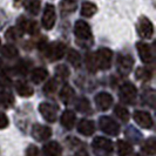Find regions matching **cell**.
I'll return each instance as SVG.
<instances>
[{"instance_id":"6da1fadb","label":"cell","mask_w":156,"mask_h":156,"mask_svg":"<svg viewBox=\"0 0 156 156\" xmlns=\"http://www.w3.org/2000/svg\"><path fill=\"white\" fill-rule=\"evenodd\" d=\"M99 127L103 133L110 136H116L120 133V127L116 123V121H114L109 116H102L99 120Z\"/></svg>"},{"instance_id":"7a4b0ae2","label":"cell","mask_w":156,"mask_h":156,"mask_svg":"<svg viewBox=\"0 0 156 156\" xmlns=\"http://www.w3.org/2000/svg\"><path fill=\"white\" fill-rule=\"evenodd\" d=\"M112 58L113 53L108 48H101L95 53V60L98 68L100 69H108L112 65Z\"/></svg>"},{"instance_id":"3957f363","label":"cell","mask_w":156,"mask_h":156,"mask_svg":"<svg viewBox=\"0 0 156 156\" xmlns=\"http://www.w3.org/2000/svg\"><path fill=\"white\" fill-rule=\"evenodd\" d=\"M136 95H137V89L133 83L127 82L120 87V98L122 101L132 103L136 99Z\"/></svg>"},{"instance_id":"277c9868","label":"cell","mask_w":156,"mask_h":156,"mask_svg":"<svg viewBox=\"0 0 156 156\" xmlns=\"http://www.w3.org/2000/svg\"><path fill=\"white\" fill-rule=\"evenodd\" d=\"M66 46L62 42H53V44H48L45 54L51 59V60H60L65 54Z\"/></svg>"},{"instance_id":"5b68a950","label":"cell","mask_w":156,"mask_h":156,"mask_svg":"<svg viewBox=\"0 0 156 156\" xmlns=\"http://www.w3.org/2000/svg\"><path fill=\"white\" fill-rule=\"evenodd\" d=\"M55 19H56V16H55V8L53 5L48 4L45 7V11H44V16H42V19H41V23H42V26L45 30H52L55 25Z\"/></svg>"},{"instance_id":"8992f818","label":"cell","mask_w":156,"mask_h":156,"mask_svg":"<svg viewBox=\"0 0 156 156\" xmlns=\"http://www.w3.org/2000/svg\"><path fill=\"white\" fill-rule=\"evenodd\" d=\"M133 117L135 120V122L140 126L141 128H144V129H150L154 122H153V119L151 115L149 114L148 112H143V110H136L134 112Z\"/></svg>"},{"instance_id":"52a82bcc","label":"cell","mask_w":156,"mask_h":156,"mask_svg":"<svg viewBox=\"0 0 156 156\" xmlns=\"http://www.w3.org/2000/svg\"><path fill=\"white\" fill-rule=\"evenodd\" d=\"M137 31L142 38L144 39H150L154 34V26L151 21L149 20L148 18L142 16L139 20V25H137Z\"/></svg>"},{"instance_id":"ba28073f","label":"cell","mask_w":156,"mask_h":156,"mask_svg":"<svg viewBox=\"0 0 156 156\" xmlns=\"http://www.w3.org/2000/svg\"><path fill=\"white\" fill-rule=\"evenodd\" d=\"M32 136L39 142L47 140L52 136V129L47 126L35 125L32 128Z\"/></svg>"},{"instance_id":"9c48e42d","label":"cell","mask_w":156,"mask_h":156,"mask_svg":"<svg viewBox=\"0 0 156 156\" xmlns=\"http://www.w3.org/2000/svg\"><path fill=\"white\" fill-rule=\"evenodd\" d=\"M74 33H75L76 38L82 40H87L92 37V31H90L89 25L86 21H82V20H79V21L75 23Z\"/></svg>"},{"instance_id":"30bf717a","label":"cell","mask_w":156,"mask_h":156,"mask_svg":"<svg viewBox=\"0 0 156 156\" xmlns=\"http://www.w3.org/2000/svg\"><path fill=\"white\" fill-rule=\"evenodd\" d=\"M95 105L99 110H107L113 105V96L109 93L101 92L95 96Z\"/></svg>"},{"instance_id":"8fae6325","label":"cell","mask_w":156,"mask_h":156,"mask_svg":"<svg viewBox=\"0 0 156 156\" xmlns=\"http://www.w3.org/2000/svg\"><path fill=\"white\" fill-rule=\"evenodd\" d=\"M39 110L40 114L48 122H54L55 120H56L58 114H56V109H55V107L53 105L47 103V102H42V103H40Z\"/></svg>"},{"instance_id":"7c38bea8","label":"cell","mask_w":156,"mask_h":156,"mask_svg":"<svg viewBox=\"0 0 156 156\" xmlns=\"http://www.w3.org/2000/svg\"><path fill=\"white\" fill-rule=\"evenodd\" d=\"M134 60L129 55H120L117 58V67L123 74H129L130 69L133 68Z\"/></svg>"},{"instance_id":"4fadbf2b","label":"cell","mask_w":156,"mask_h":156,"mask_svg":"<svg viewBox=\"0 0 156 156\" xmlns=\"http://www.w3.org/2000/svg\"><path fill=\"white\" fill-rule=\"evenodd\" d=\"M136 48H137V52L140 55L141 60L144 63L151 62L153 60V54H151V51H150V47L148 44L146 42H137L136 44Z\"/></svg>"},{"instance_id":"5bb4252c","label":"cell","mask_w":156,"mask_h":156,"mask_svg":"<svg viewBox=\"0 0 156 156\" xmlns=\"http://www.w3.org/2000/svg\"><path fill=\"white\" fill-rule=\"evenodd\" d=\"M93 147L95 149H99L105 153H112L113 151V142L109 139L106 137H95L93 141Z\"/></svg>"},{"instance_id":"9a60e30c","label":"cell","mask_w":156,"mask_h":156,"mask_svg":"<svg viewBox=\"0 0 156 156\" xmlns=\"http://www.w3.org/2000/svg\"><path fill=\"white\" fill-rule=\"evenodd\" d=\"M78 132L85 136H90L95 132V125L92 120H81L78 125Z\"/></svg>"},{"instance_id":"2e32d148","label":"cell","mask_w":156,"mask_h":156,"mask_svg":"<svg viewBox=\"0 0 156 156\" xmlns=\"http://www.w3.org/2000/svg\"><path fill=\"white\" fill-rule=\"evenodd\" d=\"M42 153L45 156H60L62 153V148L58 142L52 141V142H48L47 144L44 146Z\"/></svg>"},{"instance_id":"e0dca14e","label":"cell","mask_w":156,"mask_h":156,"mask_svg":"<svg viewBox=\"0 0 156 156\" xmlns=\"http://www.w3.org/2000/svg\"><path fill=\"white\" fill-rule=\"evenodd\" d=\"M76 117H75V113L73 110H65L61 116V125L66 128V129H72L74 125H75Z\"/></svg>"},{"instance_id":"ac0fdd59","label":"cell","mask_w":156,"mask_h":156,"mask_svg":"<svg viewBox=\"0 0 156 156\" xmlns=\"http://www.w3.org/2000/svg\"><path fill=\"white\" fill-rule=\"evenodd\" d=\"M16 88L18 94L23 96V98H28V96L33 95V93H34L33 88L28 83H26L25 81H16Z\"/></svg>"},{"instance_id":"d6986e66","label":"cell","mask_w":156,"mask_h":156,"mask_svg":"<svg viewBox=\"0 0 156 156\" xmlns=\"http://www.w3.org/2000/svg\"><path fill=\"white\" fill-rule=\"evenodd\" d=\"M47 76H48V72H47V69L42 68V67H39V68L33 69L31 79L34 83L39 85V83H41L42 81H45V80H46Z\"/></svg>"},{"instance_id":"ffe728a7","label":"cell","mask_w":156,"mask_h":156,"mask_svg":"<svg viewBox=\"0 0 156 156\" xmlns=\"http://www.w3.org/2000/svg\"><path fill=\"white\" fill-rule=\"evenodd\" d=\"M117 155L119 156H128L133 153V147L127 141L119 140L117 141Z\"/></svg>"},{"instance_id":"44dd1931","label":"cell","mask_w":156,"mask_h":156,"mask_svg":"<svg viewBox=\"0 0 156 156\" xmlns=\"http://www.w3.org/2000/svg\"><path fill=\"white\" fill-rule=\"evenodd\" d=\"M59 96H60V99L63 103H69L70 100L74 98V89L69 85H65L62 87V89L60 90Z\"/></svg>"},{"instance_id":"7402d4cb","label":"cell","mask_w":156,"mask_h":156,"mask_svg":"<svg viewBox=\"0 0 156 156\" xmlns=\"http://www.w3.org/2000/svg\"><path fill=\"white\" fill-rule=\"evenodd\" d=\"M98 11L96 5L93 2H89V1H85L81 6V16H86V18H90L92 16H94Z\"/></svg>"},{"instance_id":"603a6c76","label":"cell","mask_w":156,"mask_h":156,"mask_svg":"<svg viewBox=\"0 0 156 156\" xmlns=\"http://www.w3.org/2000/svg\"><path fill=\"white\" fill-rule=\"evenodd\" d=\"M142 150L148 155H155L156 153V141L154 137H150L142 146Z\"/></svg>"},{"instance_id":"cb8c5ba5","label":"cell","mask_w":156,"mask_h":156,"mask_svg":"<svg viewBox=\"0 0 156 156\" xmlns=\"http://www.w3.org/2000/svg\"><path fill=\"white\" fill-rule=\"evenodd\" d=\"M60 8H61V13H70L74 12L76 9V2L74 0H62L60 2Z\"/></svg>"},{"instance_id":"d4e9b609","label":"cell","mask_w":156,"mask_h":156,"mask_svg":"<svg viewBox=\"0 0 156 156\" xmlns=\"http://www.w3.org/2000/svg\"><path fill=\"white\" fill-rule=\"evenodd\" d=\"M1 53L4 56H6L7 59H14L18 55V49L13 45H5L1 48Z\"/></svg>"},{"instance_id":"484cf974","label":"cell","mask_w":156,"mask_h":156,"mask_svg":"<svg viewBox=\"0 0 156 156\" xmlns=\"http://www.w3.org/2000/svg\"><path fill=\"white\" fill-rule=\"evenodd\" d=\"M67 59H68V61H69L75 68H78L79 66L81 65V56H80V54H79L75 49H70L69 52H68Z\"/></svg>"},{"instance_id":"4316f807","label":"cell","mask_w":156,"mask_h":156,"mask_svg":"<svg viewBox=\"0 0 156 156\" xmlns=\"http://www.w3.org/2000/svg\"><path fill=\"white\" fill-rule=\"evenodd\" d=\"M114 114L122 122H127L129 120V112H128V109H126L125 107H122V106H116L115 109H114Z\"/></svg>"},{"instance_id":"83f0119b","label":"cell","mask_w":156,"mask_h":156,"mask_svg":"<svg viewBox=\"0 0 156 156\" xmlns=\"http://www.w3.org/2000/svg\"><path fill=\"white\" fill-rule=\"evenodd\" d=\"M76 109L80 112V113H83V114H86L88 113L89 110H90V105H89V101L85 99V98H82V99H80L78 102H76Z\"/></svg>"},{"instance_id":"f1b7e54d","label":"cell","mask_w":156,"mask_h":156,"mask_svg":"<svg viewBox=\"0 0 156 156\" xmlns=\"http://www.w3.org/2000/svg\"><path fill=\"white\" fill-rule=\"evenodd\" d=\"M14 101L13 99V95L9 93V92H1L0 93V103H2L5 107L11 106Z\"/></svg>"},{"instance_id":"f546056e","label":"cell","mask_w":156,"mask_h":156,"mask_svg":"<svg viewBox=\"0 0 156 156\" xmlns=\"http://www.w3.org/2000/svg\"><path fill=\"white\" fill-rule=\"evenodd\" d=\"M26 8L31 14H38L40 11V1L39 0H30L26 5Z\"/></svg>"},{"instance_id":"4dcf8cb0","label":"cell","mask_w":156,"mask_h":156,"mask_svg":"<svg viewBox=\"0 0 156 156\" xmlns=\"http://www.w3.org/2000/svg\"><path fill=\"white\" fill-rule=\"evenodd\" d=\"M55 74L59 79H67L69 76V69L67 68V66L65 65H59L56 68H55Z\"/></svg>"},{"instance_id":"1f68e13d","label":"cell","mask_w":156,"mask_h":156,"mask_svg":"<svg viewBox=\"0 0 156 156\" xmlns=\"http://www.w3.org/2000/svg\"><path fill=\"white\" fill-rule=\"evenodd\" d=\"M136 79H140V80H149L150 76H151V72L147 68H143V67H140L136 70V74H135Z\"/></svg>"},{"instance_id":"d6a6232c","label":"cell","mask_w":156,"mask_h":156,"mask_svg":"<svg viewBox=\"0 0 156 156\" xmlns=\"http://www.w3.org/2000/svg\"><path fill=\"white\" fill-rule=\"evenodd\" d=\"M86 62H87V68L90 72H95L98 69V65H96V60H95V54H89L87 55L86 58Z\"/></svg>"},{"instance_id":"836d02e7","label":"cell","mask_w":156,"mask_h":156,"mask_svg":"<svg viewBox=\"0 0 156 156\" xmlns=\"http://www.w3.org/2000/svg\"><path fill=\"white\" fill-rule=\"evenodd\" d=\"M58 88V83L55 80H51V81H47V83L44 86V92L46 94H53Z\"/></svg>"},{"instance_id":"e575fe53","label":"cell","mask_w":156,"mask_h":156,"mask_svg":"<svg viewBox=\"0 0 156 156\" xmlns=\"http://www.w3.org/2000/svg\"><path fill=\"white\" fill-rule=\"evenodd\" d=\"M16 70L19 74H26L27 70H28V65H26L25 61H20L16 67Z\"/></svg>"},{"instance_id":"d590c367","label":"cell","mask_w":156,"mask_h":156,"mask_svg":"<svg viewBox=\"0 0 156 156\" xmlns=\"http://www.w3.org/2000/svg\"><path fill=\"white\" fill-rule=\"evenodd\" d=\"M19 35H20V34L18 33V30H16V27H11V28L6 32V37L11 40H16Z\"/></svg>"},{"instance_id":"8d00e7d4","label":"cell","mask_w":156,"mask_h":156,"mask_svg":"<svg viewBox=\"0 0 156 156\" xmlns=\"http://www.w3.org/2000/svg\"><path fill=\"white\" fill-rule=\"evenodd\" d=\"M26 155L27 156H39V149L34 146H30L26 150Z\"/></svg>"},{"instance_id":"74e56055","label":"cell","mask_w":156,"mask_h":156,"mask_svg":"<svg viewBox=\"0 0 156 156\" xmlns=\"http://www.w3.org/2000/svg\"><path fill=\"white\" fill-rule=\"evenodd\" d=\"M8 126V119L4 113H0V129H4Z\"/></svg>"},{"instance_id":"f35d334b","label":"cell","mask_w":156,"mask_h":156,"mask_svg":"<svg viewBox=\"0 0 156 156\" xmlns=\"http://www.w3.org/2000/svg\"><path fill=\"white\" fill-rule=\"evenodd\" d=\"M75 156H89V155H88V153H87L85 149H81V150H79L78 153L75 154Z\"/></svg>"},{"instance_id":"ab89813d","label":"cell","mask_w":156,"mask_h":156,"mask_svg":"<svg viewBox=\"0 0 156 156\" xmlns=\"http://www.w3.org/2000/svg\"><path fill=\"white\" fill-rule=\"evenodd\" d=\"M1 66H2V62H1V60H0V68H1Z\"/></svg>"},{"instance_id":"60d3db41","label":"cell","mask_w":156,"mask_h":156,"mask_svg":"<svg viewBox=\"0 0 156 156\" xmlns=\"http://www.w3.org/2000/svg\"><path fill=\"white\" fill-rule=\"evenodd\" d=\"M136 156H141V155H136Z\"/></svg>"},{"instance_id":"b9f144b4","label":"cell","mask_w":156,"mask_h":156,"mask_svg":"<svg viewBox=\"0 0 156 156\" xmlns=\"http://www.w3.org/2000/svg\"><path fill=\"white\" fill-rule=\"evenodd\" d=\"M0 44H1V41H0Z\"/></svg>"},{"instance_id":"7bdbcfd3","label":"cell","mask_w":156,"mask_h":156,"mask_svg":"<svg viewBox=\"0 0 156 156\" xmlns=\"http://www.w3.org/2000/svg\"><path fill=\"white\" fill-rule=\"evenodd\" d=\"M0 156H1V154H0Z\"/></svg>"}]
</instances>
